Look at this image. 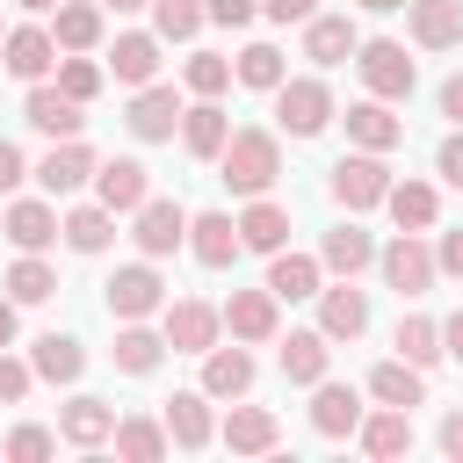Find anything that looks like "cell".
<instances>
[{"instance_id": "obj_1", "label": "cell", "mask_w": 463, "mask_h": 463, "mask_svg": "<svg viewBox=\"0 0 463 463\" xmlns=\"http://www.w3.org/2000/svg\"><path fill=\"white\" fill-rule=\"evenodd\" d=\"M217 181H224L232 195H268V188L282 181V137L260 130V123H239V130L224 137V152H217Z\"/></svg>"}, {"instance_id": "obj_2", "label": "cell", "mask_w": 463, "mask_h": 463, "mask_svg": "<svg viewBox=\"0 0 463 463\" xmlns=\"http://www.w3.org/2000/svg\"><path fill=\"white\" fill-rule=\"evenodd\" d=\"M376 275H383V289H398L405 304L427 297V289L441 282V268H434V239H427V232H391V239L376 246Z\"/></svg>"}, {"instance_id": "obj_3", "label": "cell", "mask_w": 463, "mask_h": 463, "mask_svg": "<svg viewBox=\"0 0 463 463\" xmlns=\"http://www.w3.org/2000/svg\"><path fill=\"white\" fill-rule=\"evenodd\" d=\"M354 72H362V87L376 101H412V87H420V65L405 58L398 36H362L354 43Z\"/></svg>"}, {"instance_id": "obj_4", "label": "cell", "mask_w": 463, "mask_h": 463, "mask_svg": "<svg viewBox=\"0 0 463 463\" xmlns=\"http://www.w3.org/2000/svg\"><path fill=\"white\" fill-rule=\"evenodd\" d=\"M268 101H275V130H282V137H318V130L340 116V109H333V87H326L318 72H297V80H282Z\"/></svg>"}, {"instance_id": "obj_5", "label": "cell", "mask_w": 463, "mask_h": 463, "mask_svg": "<svg viewBox=\"0 0 463 463\" xmlns=\"http://www.w3.org/2000/svg\"><path fill=\"white\" fill-rule=\"evenodd\" d=\"M383 188H391V159H383V152H340L333 174H326V195H333L347 217L383 210Z\"/></svg>"}, {"instance_id": "obj_6", "label": "cell", "mask_w": 463, "mask_h": 463, "mask_svg": "<svg viewBox=\"0 0 463 463\" xmlns=\"http://www.w3.org/2000/svg\"><path fill=\"white\" fill-rule=\"evenodd\" d=\"M174 289H166V275H159V260H123L109 282H101V304H109V318H159V304H166Z\"/></svg>"}, {"instance_id": "obj_7", "label": "cell", "mask_w": 463, "mask_h": 463, "mask_svg": "<svg viewBox=\"0 0 463 463\" xmlns=\"http://www.w3.org/2000/svg\"><path fill=\"white\" fill-rule=\"evenodd\" d=\"M181 87L174 80H145V87H130V109H123V130L137 137V145H174V130H181Z\"/></svg>"}, {"instance_id": "obj_8", "label": "cell", "mask_w": 463, "mask_h": 463, "mask_svg": "<svg viewBox=\"0 0 463 463\" xmlns=\"http://www.w3.org/2000/svg\"><path fill=\"white\" fill-rule=\"evenodd\" d=\"M94 166H101V152H94L87 137H51V152L29 166V181L58 203V195H80V188L94 181Z\"/></svg>"}, {"instance_id": "obj_9", "label": "cell", "mask_w": 463, "mask_h": 463, "mask_svg": "<svg viewBox=\"0 0 463 463\" xmlns=\"http://www.w3.org/2000/svg\"><path fill=\"white\" fill-rule=\"evenodd\" d=\"M130 246H137L145 260L181 253V246H188V210H181L174 195H145V203L130 210Z\"/></svg>"}, {"instance_id": "obj_10", "label": "cell", "mask_w": 463, "mask_h": 463, "mask_svg": "<svg viewBox=\"0 0 463 463\" xmlns=\"http://www.w3.org/2000/svg\"><path fill=\"white\" fill-rule=\"evenodd\" d=\"M311 304H318V333H326L333 347H340V340L354 347V340L369 333V289H362L354 275H333V282H318V297H311Z\"/></svg>"}, {"instance_id": "obj_11", "label": "cell", "mask_w": 463, "mask_h": 463, "mask_svg": "<svg viewBox=\"0 0 463 463\" xmlns=\"http://www.w3.org/2000/svg\"><path fill=\"white\" fill-rule=\"evenodd\" d=\"M0 72H7V80H22V87H36V80H51V72H58V43H51V29H43L36 14H29V22H7Z\"/></svg>"}, {"instance_id": "obj_12", "label": "cell", "mask_w": 463, "mask_h": 463, "mask_svg": "<svg viewBox=\"0 0 463 463\" xmlns=\"http://www.w3.org/2000/svg\"><path fill=\"white\" fill-rule=\"evenodd\" d=\"M22 123L36 137H87V101H72L58 80H36L22 87Z\"/></svg>"}, {"instance_id": "obj_13", "label": "cell", "mask_w": 463, "mask_h": 463, "mask_svg": "<svg viewBox=\"0 0 463 463\" xmlns=\"http://www.w3.org/2000/svg\"><path fill=\"white\" fill-rule=\"evenodd\" d=\"M159 333H166L174 354H203L210 340H224V318H217L210 297H166L159 304Z\"/></svg>"}, {"instance_id": "obj_14", "label": "cell", "mask_w": 463, "mask_h": 463, "mask_svg": "<svg viewBox=\"0 0 463 463\" xmlns=\"http://www.w3.org/2000/svg\"><path fill=\"white\" fill-rule=\"evenodd\" d=\"M195 362H203V376H195V383H203L217 405L246 398V391H253V376H260V362H253V347H246V340H210Z\"/></svg>"}, {"instance_id": "obj_15", "label": "cell", "mask_w": 463, "mask_h": 463, "mask_svg": "<svg viewBox=\"0 0 463 463\" xmlns=\"http://www.w3.org/2000/svg\"><path fill=\"white\" fill-rule=\"evenodd\" d=\"M217 318H224V333L246 340V347H268V340L282 333V304H275L268 282H260V289H232V297L217 304Z\"/></svg>"}, {"instance_id": "obj_16", "label": "cell", "mask_w": 463, "mask_h": 463, "mask_svg": "<svg viewBox=\"0 0 463 463\" xmlns=\"http://www.w3.org/2000/svg\"><path fill=\"white\" fill-rule=\"evenodd\" d=\"M109 434H116V405H109V398H94V391H72V398L58 405V441H65V449H80V456H101V449H109Z\"/></svg>"}, {"instance_id": "obj_17", "label": "cell", "mask_w": 463, "mask_h": 463, "mask_svg": "<svg viewBox=\"0 0 463 463\" xmlns=\"http://www.w3.org/2000/svg\"><path fill=\"white\" fill-rule=\"evenodd\" d=\"M159 420H166V441H174V449H188V456H203V449L217 441V398H210L203 383H188V391H174Z\"/></svg>"}, {"instance_id": "obj_18", "label": "cell", "mask_w": 463, "mask_h": 463, "mask_svg": "<svg viewBox=\"0 0 463 463\" xmlns=\"http://www.w3.org/2000/svg\"><path fill=\"white\" fill-rule=\"evenodd\" d=\"M0 232H7L14 253H51V246H58V203H51V195H7Z\"/></svg>"}, {"instance_id": "obj_19", "label": "cell", "mask_w": 463, "mask_h": 463, "mask_svg": "<svg viewBox=\"0 0 463 463\" xmlns=\"http://www.w3.org/2000/svg\"><path fill=\"white\" fill-rule=\"evenodd\" d=\"M275 369H282L297 391H311L318 376H333V340H326L318 326H289V333H275Z\"/></svg>"}, {"instance_id": "obj_20", "label": "cell", "mask_w": 463, "mask_h": 463, "mask_svg": "<svg viewBox=\"0 0 463 463\" xmlns=\"http://www.w3.org/2000/svg\"><path fill=\"white\" fill-rule=\"evenodd\" d=\"M217 441H224L232 456H275V449H282V420H275L268 405L232 398V405H224V420H217Z\"/></svg>"}, {"instance_id": "obj_21", "label": "cell", "mask_w": 463, "mask_h": 463, "mask_svg": "<svg viewBox=\"0 0 463 463\" xmlns=\"http://www.w3.org/2000/svg\"><path fill=\"white\" fill-rule=\"evenodd\" d=\"M347 145L354 152H398L405 145V116H398V101H376V94H362V101H347Z\"/></svg>"}, {"instance_id": "obj_22", "label": "cell", "mask_w": 463, "mask_h": 463, "mask_svg": "<svg viewBox=\"0 0 463 463\" xmlns=\"http://www.w3.org/2000/svg\"><path fill=\"white\" fill-rule=\"evenodd\" d=\"M362 412H369V405H362L354 383H333V376L311 383V434H318V441H354Z\"/></svg>"}, {"instance_id": "obj_23", "label": "cell", "mask_w": 463, "mask_h": 463, "mask_svg": "<svg viewBox=\"0 0 463 463\" xmlns=\"http://www.w3.org/2000/svg\"><path fill=\"white\" fill-rule=\"evenodd\" d=\"M87 188H94V203H109L116 217H130V210L152 195V166H145V159H130V152H116V159H101V166H94V181H87Z\"/></svg>"}, {"instance_id": "obj_24", "label": "cell", "mask_w": 463, "mask_h": 463, "mask_svg": "<svg viewBox=\"0 0 463 463\" xmlns=\"http://www.w3.org/2000/svg\"><path fill=\"white\" fill-rule=\"evenodd\" d=\"M43 29H51L58 51H101V43H109V7H101V0H58V7L43 14Z\"/></svg>"}, {"instance_id": "obj_25", "label": "cell", "mask_w": 463, "mask_h": 463, "mask_svg": "<svg viewBox=\"0 0 463 463\" xmlns=\"http://www.w3.org/2000/svg\"><path fill=\"white\" fill-rule=\"evenodd\" d=\"M159 51H166V43H159L152 29H116V43H109L101 65H109L116 87H145V80H159V65H166Z\"/></svg>"}, {"instance_id": "obj_26", "label": "cell", "mask_w": 463, "mask_h": 463, "mask_svg": "<svg viewBox=\"0 0 463 463\" xmlns=\"http://www.w3.org/2000/svg\"><path fill=\"white\" fill-rule=\"evenodd\" d=\"M260 282L275 289V304H311L318 282H326V260H318V253H297V246H275Z\"/></svg>"}, {"instance_id": "obj_27", "label": "cell", "mask_w": 463, "mask_h": 463, "mask_svg": "<svg viewBox=\"0 0 463 463\" xmlns=\"http://www.w3.org/2000/svg\"><path fill=\"white\" fill-rule=\"evenodd\" d=\"M109 362H116V376H159V362H166V333H159L152 318H116V347H109Z\"/></svg>"}, {"instance_id": "obj_28", "label": "cell", "mask_w": 463, "mask_h": 463, "mask_svg": "<svg viewBox=\"0 0 463 463\" xmlns=\"http://www.w3.org/2000/svg\"><path fill=\"white\" fill-rule=\"evenodd\" d=\"M188 253L203 268H232L246 246H239V217L232 210H188Z\"/></svg>"}, {"instance_id": "obj_29", "label": "cell", "mask_w": 463, "mask_h": 463, "mask_svg": "<svg viewBox=\"0 0 463 463\" xmlns=\"http://www.w3.org/2000/svg\"><path fill=\"white\" fill-rule=\"evenodd\" d=\"M354 441H362V456L398 463V456H412V412L405 405H369L362 427H354Z\"/></svg>"}, {"instance_id": "obj_30", "label": "cell", "mask_w": 463, "mask_h": 463, "mask_svg": "<svg viewBox=\"0 0 463 463\" xmlns=\"http://www.w3.org/2000/svg\"><path fill=\"white\" fill-rule=\"evenodd\" d=\"M405 36L420 51H456L463 43V0H405Z\"/></svg>"}, {"instance_id": "obj_31", "label": "cell", "mask_w": 463, "mask_h": 463, "mask_svg": "<svg viewBox=\"0 0 463 463\" xmlns=\"http://www.w3.org/2000/svg\"><path fill=\"white\" fill-rule=\"evenodd\" d=\"M383 210H391V224L398 232H434V217H441V188L434 181H420V174H391V188H383Z\"/></svg>"}, {"instance_id": "obj_32", "label": "cell", "mask_w": 463, "mask_h": 463, "mask_svg": "<svg viewBox=\"0 0 463 463\" xmlns=\"http://www.w3.org/2000/svg\"><path fill=\"white\" fill-rule=\"evenodd\" d=\"M58 239H65V253H109L116 246V210L109 203H72V210H58Z\"/></svg>"}, {"instance_id": "obj_33", "label": "cell", "mask_w": 463, "mask_h": 463, "mask_svg": "<svg viewBox=\"0 0 463 463\" xmlns=\"http://www.w3.org/2000/svg\"><path fill=\"white\" fill-rule=\"evenodd\" d=\"M181 145H188V159H210L217 166V152H224V137H232V116H224V101H188L181 109V130H174Z\"/></svg>"}, {"instance_id": "obj_34", "label": "cell", "mask_w": 463, "mask_h": 463, "mask_svg": "<svg viewBox=\"0 0 463 463\" xmlns=\"http://www.w3.org/2000/svg\"><path fill=\"white\" fill-rule=\"evenodd\" d=\"M239 246L246 253H275V246H289V203H275V195H246V210H239Z\"/></svg>"}, {"instance_id": "obj_35", "label": "cell", "mask_w": 463, "mask_h": 463, "mask_svg": "<svg viewBox=\"0 0 463 463\" xmlns=\"http://www.w3.org/2000/svg\"><path fill=\"white\" fill-rule=\"evenodd\" d=\"M318 260H326V275H362V268H376V232H362V217H340L318 239Z\"/></svg>"}, {"instance_id": "obj_36", "label": "cell", "mask_w": 463, "mask_h": 463, "mask_svg": "<svg viewBox=\"0 0 463 463\" xmlns=\"http://www.w3.org/2000/svg\"><path fill=\"white\" fill-rule=\"evenodd\" d=\"M29 369H36V383H80L87 376V347L72 340V333H36L29 340Z\"/></svg>"}, {"instance_id": "obj_37", "label": "cell", "mask_w": 463, "mask_h": 463, "mask_svg": "<svg viewBox=\"0 0 463 463\" xmlns=\"http://www.w3.org/2000/svg\"><path fill=\"white\" fill-rule=\"evenodd\" d=\"M362 391H369L376 405H405V412H412V405H427V369H412L405 354H383V362L362 376Z\"/></svg>"}, {"instance_id": "obj_38", "label": "cell", "mask_w": 463, "mask_h": 463, "mask_svg": "<svg viewBox=\"0 0 463 463\" xmlns=\"http://www.w3.org/2000/svg\"><path fill=\"white\" fill-rule=\"evenodd\" d=\"M354 43H362L354 14H326V7H318V14L304 22V58H311V65H347Z\"/></svg>"}, {"instance_id": "obj_39", "label": "cell", "mask_w": 463, "mask_h": 463, "mask_svg": "<svg viewBox=\"0 0 463 463\" xmlns=\"http://www.w3.org/2000/svg\"><path fill=\"white\" fill-rule=\"evenodd\" d=\"M109 449H116L123 463H159L174 441H166V420H152V412H116V434H109Z\"/></svg>"}, {"instance_id": "obj_40", "label": "cell", "mask_w": 463, "mask_h": 463, "mask_svg": "<svg viewBox=\"0 0 463 463\" xmlns=\"http://www.w3.org/2000/svg\"><path fill=\"white\" fill-rule=\"evenodd\" d=\"M0 289H7L22 311H29V304H51V297H58V268H51L43 253H14L7 275H0Z\"/></svg>"}, {"instance_id": "obj_41", "label": "cell", "mask_w": 463, "mask_h": 463, "mask_svg": "<svg viewBox=\"0 0 463 463\" xmlns=\"http://www.w3.org/2000/svg\"><path fill=\"white\" fill-rule=\"evenodd\" d=\"M391 347H398L412 369H434V362H441V318H427V311H398Z\"/></svg>"}, {"instance_id": "obj_42", "label": "cell", "mask_w": 463, "mask_h": 463, "mask_svg": "<svg viewBox=\"0 0 463 463\" xmlns=\"http://www.w3.org/2000/svg\"><path fill=\"white\" fill-rule=\"evenodd\" d=\"M232 80H239V87H253V94H275V87L289 80V58H282L275 43H246V51L232 58Z\"/></svg>"}, {"instance_id": "obj_43", "label": "cell", "mask_w": 463, "mask_h": 463, "mask_svg": "<svg viewBox=\"0 0 463 463\" xmlns=\"http://www.w3.org/2000/svg\"><path fill=\"white\" fill-rule=\"evenodd\" d=\"M145 14H152V36H159V43H195V36H203V22H210V14H203V0H152Z\"/></svg>"}, {"instance_id": "obj_44", "label": "cell", "mask_w": 463, "mask_h": 463, "mask_svg": "<svg viewBox=\"0 0 463 463\" xmlns=\"http://www.w3.org/2000/svg\"><path fill=\"white\" fill-rule=\"evenodd\" d=\"M181 87L203 94V101H224V87H232V58H224V51H188V58H181Z\"/></svg>"}, {"instance_id": "obj_45", "label": "cell", "mask_w": 463, "mask_h": 463, "mask_svg": "<svg viewBox=\"0 0 463 463\" xmlns=\"http://www.w3.org/2000/svg\"><path fill=\"white\" fill-rule=\"evenodd\" d=\"M51 80H58L72 101H94V94L109 87V65H101L94 51H58V72H51Z\"/></svg>"}, {"instance_id": "obj_46", "label": "cell", "mask_w": 463, "mask_h": 463, "mask_svg": "<svg viewBox=\"0 0 463 463\" xmlns=\"http://www.w3.org/2000/svg\"><path fill=\"white\" fill-rule=\"evenodd\" d=\"M0 456H7V463H51V456H58V427H36V420H22V427H7Z\"/></svg>"}, {"instance_id": "obj_47", "label": "cell", "mask_w": 463, "mask_h": 463, "mask_svg": "<svg viewBox=\"0 0 463 463\" xmlns=\"http://www.w3.org/2000/svg\"><path fill=\"white\" fill-rule=\"evenodd\" d=\"M29 391H36V369H29V354L0 347V405H22Z\"/></svg>"}, {"instance_id": "obj_48", "label": "cell", "mask_w": 463, "mask_h": 463, "mask_svg": "<svg viewBox=\"0 0 463 463\" xmlns=\"http://www.w3.org/2000/svg\"><path fill=\"white\" fill-rule=\"evenodd\" d=\"M203 14H210L217 29H253V22H260V0H203Z\"/></svg>"}, {"instance_id": "obj_49", "label": "cell", "mask_w": 463, "mask_h": 463, "mask_svg": "<svg viewBox=\"0 0 463 463\" xmlns=\"http://www.w3.org/2000/svg\"><path fill=\"white\" fill-rule=\"evenodd\" d=\"M22 181H29V152H22L14 137H0V203L22 195Z\"/></svg>"}, {"instance_id": "obj_50", "label": "cell", "mask_w": 463, "mask_h": 463, "mask_svg": "<svg viewBox=\"0 0 463 463\" xmlns=\"http://www.w3.org/2000/svg\"><path fill=\"white\" fill-rule=\"evenodd\" d=\"M434 181H441V188H463V130H449V137L434 145Z\"/></svg>"}, {"instance_id": "obj_51", "label": "cell", "mask_w": 463, "mask_h": 463, "mask_svg": "<svg viewBox=\"0 0 463 463\" xmlns=\"http://www.w3.org/2000/svg\"><path fill=\"white\" fill-rule=\"evenodd\" d=\"M434 449H441L449 463H463V405H449V412H441V427H434Z\"/></svg>"}, {"instance_id": "obj_52", "label": "cell", "mask_w": 463, "mask_h": 463, "mask_svg": "<svg viewBox=\"0 0 463 463\" xmlns=\"http://www.w3.org/2000/svg\"><path fill=\"white\" fill-rule=\"evenodd\" d=\"M434 268H441V275H456V282H463V224H456V232H441V239H434Z\"/></svg>"}, {"instance_id": "obj_53", "label": "cell", "mask_w": 463, "mask_h": 463, "mask_svg": "<svg viewBox=\"0 0 463 463\" xmlns=\"http://www.w3.org/2000/svg\"><path fill=\"white\" fill-rule=\"evenodd\" d=\"M260 14H268V22H282V29H289V22L304 29V22L318 14V0H260Z\"/></svg>"}, {"instance_id": "obj_54", "label": "cell", "mask_w": 463, "mask_h": 463, "mask_svg": "<svg viewBox=\"0 0 463 463\" xmlns=\"http://www.w3.org/2000/svg\"><path fill=\"white\" fill-rule=\"evenodd\" d=\"M434 109L449 116V130H463V72H449V80H441V94H434Z\"/></svg>"}, {"instance_id": "obj_55", "label": "cell", "mask_w": 463, "mask_h": 463, "mask_svg": "<svg viewBox=\"0 0 463 463\" xmlns=\"http://www.w3.org/2000/svg\"><path fill=\"white\" fill-rule=\"evenodd\" d=\"M441 354H449V362H463V304L441 318Z\"/></svg>"}, {"instance_id": "obj_56", "label": "cell", "mask_w": 463, "mask_h": 463, "mask_svg": "<svg viewBox=\"0 0 463 463\" xmlns=\"http://www.w3.org/2000/svg\"><path fill=\"white\" fill-rule=\"evenodd\" d=\"M14 333H22V304L0 289V347H14Z\"/></svg>"}, {"instance_id": "obj_57", "label": "cell", "mask_w": 463, "mask_h": 463, "mask_svg": "<svg viewBox=\"0 0 463 463\" xmlns=\"http://www.w3.org/2000/svg\"><path fill=\"white\" fill-rule=\"evenodd\" d=\"M101 7H109V14H145L152 0H101Z\"/></svg>"}, {"instance_id": "obj_58", "label": "cell", "mask_w": 463, "mask_h": 463, "mask_svg": "<svg viewBox=\"0 0 463 463\" xmlns=\"http://www.w3.org/2000/svg\"><path fill=\"white\" fill-rule=\"evenodd\" d=\"M354 7H362V14H398L405 0H354Z\"/></svg>"}, {"instance_id": "obj_59", "label": "cell", "mask_w": 463, "mask_h": 463, "mask_svg": "<svg viewBox=\"0 0 463 463\" xmlns=\"http://www.w3.org/2000/svg\"><path fill=\"white\" fill-rule=\"evenodd\" d=\"M14 7H22V14H36V22H43V14H51V7H58V0H14Z\"/></svg>"}, {"instance_id": "obj_60", "label": "cell", "mask_w": 463, "mask_h": 463, "mask_svg": "<svg viewBox=\"0 0 463 463\" xmlns=\"http://www.w3.org/2000/svg\"><path fill=\"white\" fill-rule=\"evenodd\" d=\"M0 43H7V22H0Z\"/></svg>"}]
</instances>
